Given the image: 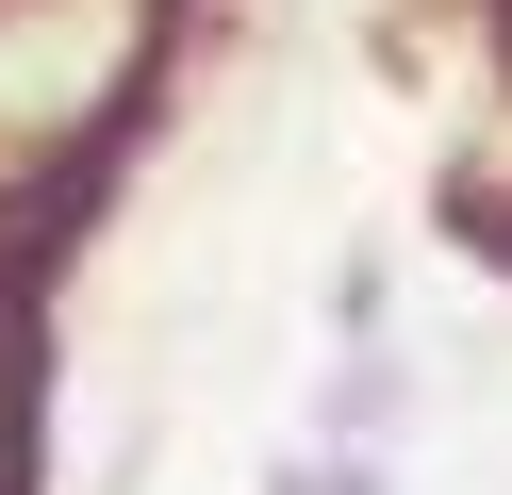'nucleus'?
<instances>
[{
  "instance_id": "f257e3e1",
  "label": "nucleus",
  "mask_w": 512,
  "mask_h": 495,
  "mask_svg": "<svg viewBox=\"0 0 512 495\" xmlns=\"http://www.w3.org/2000/svg\"><path fill=\"white\" fill-rule=\"evenodd\" d=\"M265 495H380V462H364V446H314V462H281Z\"/></svg>"
}]
</instances>
